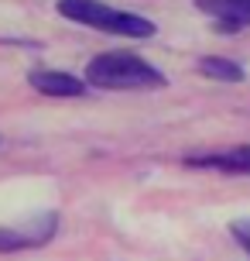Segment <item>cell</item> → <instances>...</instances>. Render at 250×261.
I'll list each match as a JSON object with an SVG mask.
<instances>
[{
	"mask_svg": "<svg viewBox=\"0 0 250 261\" xmlns=\"http://www.w3.org/2000/svg\"><path fill=\"white\" fill-rule=\"evenodd\" d=\"M199 72L209 79H223V83H240L243 79V69L237 62H230L223 55H206V59H199Z\"/></svg>",
	"mask_w": 250,
	"mask_h": 261,
	"instance_id": "52a82bcc",
	"label": "cell"
},
{
	"mask_svg": "<svg viewBox=\"0 0 250 261\" xmlns=\"http://www.w3.org/2000/svg\"><path fill=\"white\" fill-rule=\"evenodd\" d=\"M86 86L100 90H158L165 86V76L151 62L131 52H103L86 65Z\"/></svg>",
	"mask_w": 250,
	"mask_h": 261,
	"instance_id": "6da1fadb",
	"label": "cell"
},
{
	"mask_svg": "<svg viewBox=\"0 0 250 261\" xmlns=\"http://www.w3.org/2000/svg\"><path fill=\"white\" fill-rule=\"evenodd\" d=\"M189 169H216V172H233V175H250V144L233 148L226 155H192L185 158Z\"/></svg>",
	"mask_w": 250,
	"mask_h": 261,
	"instance_id": "5b68a950",
	"label": "cell"
},
{
	"mask_svg": "<svg viewBox=\"0 0 250 261\" xmlns=\"http://www.w3.org/2000/svg\"><path fill=\"white\" fill-rule=\"evenodd\" d=\"M230 234L240 241V248L250 254V217H243V220H233L230 223Z\"/></svg>",
	"mask_w": 250,
	"mask_h": 261,
	"instance_id": "ba28073f",
	"label": "cell"
},
{
	"mask_svg": "<svg viewBox=\"0 0 250 261\" xmlns=\"http://www.w3.org/2000/svg\"><path fill=\"white\" fill-rule=\"evenodd\" d=\"M31 86L45 96H82L89 90L86 79L72 76V72H58V69H35L31 72Z\"/></svg>",
	"mask_w": 250,
	"mask_h": 261,
	"instance_id": "3957f363",
	"label": "cell"
},
{
	"mask_svg": "<svg viewBox=\"0 0 250 261\" xmlns=\"http://www.w3.org/2000/svg\"><path fill=\"white\" fill-rule=\"evenodd\" d=\"M196 7L223 21L226 31L237 24H250V0H196Z\"/></svg>",
	"mask_w": 250,
	"mask_h": 261,
	"instance_id": "8992f818",
	"label": "cell"
},
{
	"mask_svg": "<svg viewBox=\"0 0 250 261\" xmlns=\"http://www.w3.org/2000/svg\"><path fill=\"white\" fill-rule=\"evenodd\" d=\"M58 14L76 21V24L96 28V31H106V35H120V38H151L154 35V24L147 17L106 7L100 0H58Z\"/></svg>",
	"mask_w": 250,
	"mask_h": 261,
	"instance_id": "7a4b0ae2",
	"label": "cell"
},
{
	"mask_svg": "<svg viewBox=\"0 0 250 261\" xmlns=\"http://www.w3.org/2000/svg\"><path fill=\"white\" fill-rule=\"evenodd\" d=\"M55 213H45L35 230H14V227H0V251H17V248H38L55 234Z\"/></svg>",
	"mask_w": 250,
	"mask_h": 261,
	"instance_id": "277c9868",
	"label": "cell"
}]
</instances>
